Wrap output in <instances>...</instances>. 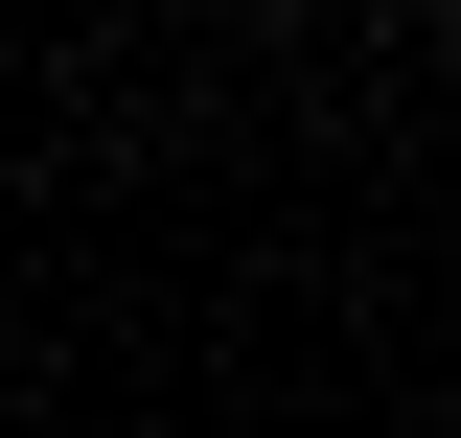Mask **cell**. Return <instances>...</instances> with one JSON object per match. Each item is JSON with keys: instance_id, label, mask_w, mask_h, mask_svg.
Masks as SVG:
<instances>
[]
</instances>
